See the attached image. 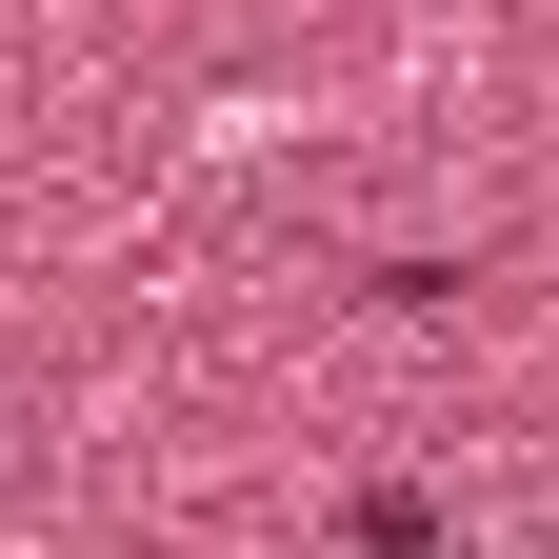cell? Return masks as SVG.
Wrapping results in <instances>:
<instances>
[{"label": "cell", "mask_w": 559, "mask_h": 559, "mask_svg": "<svg viewBox=\"0 0 559 559\" xmlns=\"http://www.w3.org/2000/svg\"><path fill=\"white\" fill-rule=\"evenodd\" d=\"M360 559H460V539H440V500H400V479H380V500H360Z\"/></svg>", "instance_id": "1"}]
</instances>
